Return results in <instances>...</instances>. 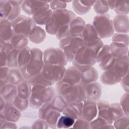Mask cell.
I'll list each match as a JSON object with an SVG mask.
<instances>
[{
	"label": "cell",
	"mask_w": 129,
	"mask_h": 129,
	"mask_svg": "<svg viewBox=\"0 0 129 129\" xmlns=\"http://www.w3.org/2000/svg\"><path fill=\"white\" fill-rule=\"evenodd\" d=\"M20 50L13 49L7 54V66L10 69L18 68V56Z\"/></svg>",
	"instance_id": "obj_35"
},
{
	"label": "cell",
	"mask_w": 129,
	"mask_h": 129,
	"mask_svg": "<svg viewBox=\"0 0 129 129\" xmlns=\"http://www.w3.org/2000/svg\"><path fill=\"white\" fill-rule=\"evenodd\" d=\"M91 128H114L112 124L108 123L105 119L96 117L90 122Z\"/></svg>",
	"instance_id": "obj_38"
},
{
	"label": "cell",
	"mask_w": 129,
	"mask_h": 129,
	"mask_svg": "<svg viewBox=\"0 0 129 129\" xmlns=\"http://www.w3.org/2000/svg\"><path fill=\"white\" fill-rule=\"evenodd\" d=\"M81 72L73 66L66 69L62 81L70 85L79 84L81 81Z\"/></svg>",
	"instance_id": "obj_16"
},
{
	"label": "cell",
	"mask_w": 129,
	"mask_h": 129,
	"mask_svg": "<svg viewBox=\"0 0 129 129\" xmlns=\"http://www.w3.org/2000/svg\"><path fill=\"white\" fill-rule=\"evenodd\" d=\"M51 103L53 107L60 113L62 112L67 105L68 104L63 97L59 94L55 95L51 101Z\"/></svg>",
	"instance_id": "obj_40"
},
{
	"label": "cell",
	"mask_w": 129,
	"mask_h": 129,
	"mask_svg": "<svg viewBox=\"0 0 129 129\" xmlns=\"http://www.w3.org/2000/svg\"><path fill=\"white\" fill-rule=\"evenodd\" d=\"M18 96L17 86L10 83H7L1 87V96L7 103H12Z\"/></svg>",
	"instance_id": "obj_19"
},
{
	"label": "cell",
	"mask_w": 129,
	"mask_h": 129,
	"mask_svg": "<svg viewBox=\"0 0 129 129\" xmlns=\"http://www.w3.org/2000/svg\"><path fill=\"white\" fill-rule=\"evenodd\" d=\"M112 41L114 42L121 43L128 46V35L125 33H117L112 35Z\"/></svg>",
	"instance_id": "obj_49"
},
{
	"label": "cell",
	"mask_w": 129,
	"mask_h": 129,
	"mask_svg": "<svg viewBox=\"0 0 129 129\" xmlns=\"http://www.w3.org/2000/svg\"><path fill=\"white\" fill-rule=\"evenodd\" d=\"M66 68L61 66L49 63H44L41 74L48 80L56 83L62 80Z\"/></svg>",
	"instance_id": "obj_10"
},
{
	"label": "cell",
	"mask_w": 129,
	"mask_h": 129,
	"mask_svg": "<svg viewBox=\"0 0 129 129\" xmlns=\"http://www.w3.org/2000/svg\"><path fill=\"white\" fill-rule=\"evenodd\" d=\"M24 80L25 78L19 68L10 69L8 76L6 79L7 83L16 86Z\"/></svg>",
	"instance_id": "obj_26"
},
{
	"label": "cell",
	"mask_w": 129,
	"mask_h": 129,
	"mask_svg": "<svg viewBox=\"0 0 129 129\" xmlns=\"http://www.w3.org/2000/svg\"><path fill=\"white\" fill-rule=\"evenodd\" d=\"M113 21L114 30L119 33H127L128 32V17L125 15L115 16Z\"/></svg>",
	"instance_id": "obj_18"
},
{
	"label": "cell",
	"mask_w": 129,
	"mask_h": 129,
	"mask_svg": "<svg viewBox=\"0 0 129 129\" xmlns=\"http://www.w3.org/2000/svg\"><path fill=\"white\" fill-rule=\"evenodd\" d=\"M113 123L114 128H128V116L124 115L123 116L114 121Z\"/></svg>",
	"instance_id": "obj_47"
},
{
	"label": "cell",
	"mask_w": 129,
	"mask_h": 129,
	"mask_svg": "<svg viewBox=\"0 0 129 129\" xmlns=\"http://www.w3.org/2000/svg\"><path fill=\"white\" fill-rule=\"evenodd\" d=\"M7 102L6 100L2 97L1 96V102H0V105H1V111H3V109H4L5 107L6 106L7 104Z\"/></svg>",
	"instance_id": "obj_57"
},
{
	"label": "cell",
	"mask_w": 129,
	"mask_h": 129,
	"mask_svg": "<svg viewBox=\"0 0 129 129\" xmlns=\"http://www.w3.org/2000/svg\"><path fill=\"white\" fill-rule=\"evenodd\" d=\"M111 54L115 57H119L128 54V46L121 43L112 42L110 45Z\"/></svg>",
	"instance_id": "obj_25"
},
{
	"label": "cell",
	"mask_w": 129,
	"mask_h": 129,
	"mask_svg": "<svg viewBox=\"0 0 129 129\" xmlns=\"http://www.w3.org/2000/svg\"><path fill=\"white\" fill-rule=\"evenodd\" d=\"M31 48L27 46L19 51L18 56V68L20 69L28 63L31 56Z\"/></svg>",
	"instance_id": "obj_33"
},
{
	"label": "cell",
	"mask_w": 129,
	"mask_h": 129,
	"mask_svg": "<svg viewBox=\"0 0 129 129\" xmlns=\"http://www.w3.org/2000/svg\"><path fill=\"white\" fill-rule=\"evenodd\" d=\"M121 78L112 70L104 71L100 77L101 82L106 85H115L120 82Z\"/></svg>",
	"instance_id": "obj_23"
},
{
	"label": "cell",
	"mask_w": 129,
	"mask_h": 129,
	"mask_svg": "<svg viewBox=\"0 0 129 129\" xmlns=\"http://www.w3.org/2000/svg\"><path fill=\"white\" fill-rule=\"evenodd\" d=\"M0 25L1 40L5 42H10L12 36L14 33L12 22L7 19H1Z\"/></svg>",
	"instance_id": "obj_17"
},
{
	"label": "cell",
	"mask_w": 129,
	"mask_h": 129,
	"mask_svg": "<svg viewBox=\"0 0 129 129\" xmlns=\"http://www.w3.org/2000/svg\"><path fill=\"white\" fill-rule=\"evenodd\" d=\"M116 58L110 53L103 58L98 63L100 68L103 70L106 71L110 69L113 66Z\"/></svg>",
	"instance_id": "obj_39"
},
{
	"label": "cell",
	"mask_w": 129,
	"mask_h": 129,
	"mask_svg": "<svg viewBox=\"0 0 129 129\" xmlns=\"http://www.w3.org/2000/svg\"><path fill=\"white\" fill-rule=\"evenodd\" d=\"M98 78V73L97 70L91 67L87 70L81 72V78L80 84L85 86L89 83L96 82Z\"/></svg>",
	"instance_id": "obj_22"
},
{
	"label": "cell",
	"mask_w": 129,
	"mask_h": 129,
	"mask_svg": "<svg viewBox=\"0 0 129 129\" xmlns=\"http://www.w3.org/2000/svg\"><path fill=\"white\" fill-rule=\"evenodd\" d=\"M86 94V100L98 101L102 94V87L101 85L94 82L84 86Z\"/></svg>",
	"instance_id": "obj_15"
},
{
	"label": "cell",
	"mask_w": 129,
	"mask_h": 129,
	"mask_svg": "<svg viewBox=\"0 0 129 129\" xmlns=\"http://www.w3.org/2000/svg\"><path fill=\"white\" fill-rule=\"evenodd\" d=\"M98 33L92 24H86L82 34L83 42L90 41L99 38Z\"/></svg>",
	"instance_id": "obj_28"
},
{
	"label": "cell",
	"mask_w": 129,
	"mask_h": 129,
	"mask_svg": "<svg viewBox=\"0 0 129 129\" xmlns=\"http://www.w3.org/2000/svg\"><path fill=\"white\" fill-rule=\"evenodd\" d=\"M31 128L47 129L49 128L47 123L43 120L39 118L35 120L31 125Z\"/></svg>",
	"instance_id": "obj_51"
},
{
	"label": "cell",
	"mask_w": 129,
	"mask_h": 129,
	"mask_svg": "<svg viewBox=\"0 0 129 129\" xmlns=\"http://www.w3.org/2000/svg\"><path fill=\"white\" fill-rule=\"evenodd\" d=\"M44 63L57 64L64 67L67 60L62 50L59 48L51 47L46 49L43 52Z\"/></svg>",
	"instance_id": "obj_9"
},
{
	"label": "cell",
	"mask_w": 129,
	"mask_h": 129,
	"mask_svg": "<svg viewBox=\"0 0 129 129\" xmlns=\"http://www.w3.org/2000/svg\"><path fill=\"white\" fill-rule=\"evenodd\" d=\"M12 9L9 1H1V19H7Z\"/></svg>",
	"instance_id": "obj_42"
},
{
	"label": "cell",
	"mask_w": 129,
	"mask_h": 129,
	"mask_svg": "<svg viewBox=\"0 0 129 129\" xmlns=\"http://www.w3.org/2000/svg\"><path fill=\"white\" fill-rule=\"evenodd\" d=\"M46 33L40 27L36 26L28 37V39L31 42L39 44L42 42L45 39Z\"/></svg>",
	"instance_id": "obj_31"
},
{
	"label": "cell",
	"mask_w": 129,
	"mask_h": 129,
	"mask_svg": "<svg viewBox=\"0 0 129 129\" xmlns=\"http://www.w3.org/2000/svg\"><path fill=\"white\" fill-rule=\"evenodd\" d=\"M83 102H74L68 103L62 113L63 115L77 119L81 117Z\"/></svg>",
	"instance_id": "obj_20"
},
{
	"label": "cell",
	"mask_w": 129,
	"mask_h": 129,
	"mask_svg": "<svg viewBox=\"0 0 129 129\" xmlns=\"http://www.w3.org/2000/svg\"><path fill=\"white\" fill-rule=\"evenodd\" d=\"M97 101L86 100L83 102L81 117L90 122L97 116Z\"/></svg>",
	"instance_id": "obj_13"
},
{
	"label": "cell",
	"mask_w": 129,
	"mask_h": 129,
	"mask_svg": "<svg viewBox=\"0 0 129 129\" xmlns=\"http://www.w3.org/2000/svg\"><path fill=\"white\" fill-rule=\"evenodd\" d=\"M1 128H17L16 122L7 121L4 118L1 117L0 119Z\"/></svg>",
	"instance_id": "obj_53"
},
{
	"label": "cell",
	"mask_w": 129,
	"mask_h": 129,
	"mask_svg": "<svg viewBox=\"0 0 129 129\" xmlns=\"http://www.w3.org/2000/svg\"><path fill=\"white\" fill-rule=\"evenodd\" d=\"M75 121V119L67 115H60L58 118L56 128H72Z\"/></svg>",
	"instance_id": "obj_37"
},
{
	"label": "cell",
	"mask_w": 129,
	"mask_h": 129,
	"mask_svg": "<svg viewBox=\"0 0 129 129\" xmlns=\"http://www.w3.org/2000/svg\"><path fill=\"white\" fill-rule=\"evenodd\" d=\"M109 115L110 120L113 122L124 115L119 103H112L109 104Z\"/></svg>",
	"instance_id": "obj_34"
},
{
	"label": "cell",
	"mask_w": 129,
	"mask_h": 129,
	"mask_svg": "<svg viewBox=\"0 0 129 129\" xmlns=\"http://www.w3.org/2000/svg\"><path fill=\"white\" fill-rule=\"evenodd\" d=\"M1 67L7 66V53L3 50H0Z\"/></svg>",
	"instance_id": "obj_56"
},
{
	"label": "cell",
	"mask_w": 129,
	"mask_h": 129,
	"mask_svg": "<svg viewBox=\"0 0 129 129\" xmlns=\"http://www.w3.org/2000/svg\"><path fill=\"white\" fill-rule=\"evenodd\" d=\"M52 13V11L50 9H47L41 11L32 16V19L37 24L43 25H46L50 19Z\"/></svg>",
	"instance_id": "obj_30"
},
{
	"label": "cell",
	"mask_w": 129,
	"mask_h": 129,
	"mask_svg": "<svg viewBox=\"0 0 129 129\" xmlns=\"http://www.w3.org/2000/svg\"><path fill=\"white\" fill-rule=\"evenodd\" d=\"M10 42L15 49L21 50L27 46L29 43V39L23 35L14 33Z\"/></svg>",
	"instance_id": "obj_27"
},
{
	"label": "cell",
	"mask_w": 129,
	"mask_h": 129,
	"mask_svg": "<svg viewBox=\"0 0 129 129\" xmlns=\"http://www.w3.org/2000/svg\"><path fill=\"white\" fill-rule=\"evenodd\" d=\"M128 1H115L114 11L118 15H126L128 13Z\"/></svg>",
	"instance_id": "obj_41"
},
{
	"label": "cell",
	"mask_w": 129,
	"mask_h": 129,
	"mask_svg": "<svg viewBox=\"0 0 129 129\" xmlns=\"http://www.w3.org/2000/svg\"><path fill=\"white\" fill-rule=\"evenodd\" d=\"M31 59L28 64L20 69V70L26 80L40 73L44 65L43 53L38 48H31Z\"/></svg>",
	"instance_id": "obj_4"
},
{
	"label": "cell",
	"mask_w": 129,
	"mask_h": 129,
	"mask_svg": "<svg viewBox=\"0 0 129 129\" xmlns=\"http://www.w3.org/2000/svg\"><path fill=\"white\" fill-rule=\"evenodd\" d=\"M27 80L32 86H52L55 84L46 79L41 73Z\"/></svg>",
	"instance_id": "obj_32"
},
{
	"label": "cell",
	"mask_w": 129,
	"mask_h": 129,
	"mask_svg": "<svg viewBox=\"0 0 129 129\" xmlns=\"http://www.w3.org/2000/svg\"><path fill=\"white\" fill-rule=\"evenodd\" d=\"M12 5V11L7 18L9 21L13 22L20 16L21 6L23 1H9Z\"/></svg>",
	"instance_id": "obj_36"
},
{
	"label": "cell",
	"mask_w": 129,
	"mask_h": 129,
	"mask_svg": "<svg viewBox=\"0 0 129 129\" xmlns=\"http://www.w3.org/2000/svg\"><path fill=\"white\" fill-rule=\"evenodd\" d=\"M60 116V112L53 107L51 102L44 103L39 108V118L44 120L49 128H56V123Z\"/></svg>",
	"instance_id": "obj_7"
},
{
	"label": "cell",
	"mask_w": 129,
	"mask_h": 129,
	"mask_svg": "<svg viewBox=\"0 0 129 129\" xmlns=\"http://www.w3.org/2000/svg\"><path fill=\"white\" fill-rule=\"evenodd\" d=\"M55 89L57 94L61 95L68 103L86 100L85 87L80 84L70 85L60 80L56 83Z\"/></svg>",
	"instance_id": "obj_1"
},
{
	"label": "cell",
	"mask_w": 129,
	"mask_h": 129,
	"mask_svg": "<svg viewBox=\"0 0 129 129\" xmlns=\"http://www.w3.org/2000/svg\"><path fill=\"white\" fill-rule=\"evenodd\" d=\"M85 25V22L83 18L76 17L70 23V36L72 37H82V32Z\"/></svg>",
	"instance_id": "obj_21"
},
{
	"label": "cell",
	"mask_w": 129,
	"mask_h": 129,
	"mask_svg": "<svg viewBox=\"0 0 129 129\" xmlns=\"http://www.w3.org/2000/svg\"><path fill=\"white\" fill-rule=\"evenodd\" d=\"M109 104L110 103L106 101L98 100L97 101V116L105 119L109 124H113V122L110 120L109 115Z\"/></svg>",
	"instance_id": "obj_24"
},
{
	"label": "cell",
	"mask_w": 129,
	"mask_h": 129,
	"mask_svg": "<svg viewBox=\"0 0 129 129\" xmlns=\"http://www.w3.org/2000/svg\"><path fill=\"white\" fill-rule=\"evenodd\" d=\"M128 54L116 58L112 67L110 69L119 77L122 78L128 73Z\"/></svg>",
	"instance_id": "obj_14"
},
{
	"label": "cell",
	"mask_w": 129,
	"mask_h": 129,
	"mask_svg": "<svg viewBox=\"0 0 129 129\" xmlns=\"http://www.w3.org/2000/svg\"><path fill=\"white\" fill-rule=\"evenodd\" d=\"M56 91L52 86H32L29 98V106L39 109L45 103L51 102L56 95Z\"/></svg>",
	"instance_id": "obj_2"
},
{
	"label": "cell",
	"mask_w": 129,
	"mask_h": 129,
	"mask_svg": "<svg viewBox=\"0 0 129 129\" xmlns=\"http://www.w3.org/2000/svg\"><path fill=\"white\" fill-rule=\"evenodd\" d=\"M72 128H81V129H90L91 128L90 123L89 121L84 119L82 117H80L75 120V123Z\"/></svg>",
	"instance_id": "obj_48"
},
{
	"label": "cell",
	"mask_w": 129,
	"mask_h": 129,
	"mask_svg": "<svg viewBox=\"0 0 129 129\" xmlns=\"http://www.w3.org/2000/svg\"><path fill=\"white\" fill-rule=\"evenodd\" d=\"M84 46L82 37H72L68 45L61 48L68 61H73L77 51Z\"/></svg>",
	"instance_id": "obj_11"
},
{
	"label": "cell",
	"mask_w": 129,
	"mask_h": 129,
	"mask_svg": "<svg viewBox=\"0 0 129 129\" xmlns=\"http://www.w3.org/2000/svg\"><path fill=\"white\" fill-rule=\"evenodd\" d=\"M75 17L76 15L70 10L62 9L53 11L50 19L45 25V30L51 35H55L62 25L70 23Z\"/></svg>",
	"instance_id": "obj_3"
},
{
	"label": "cell",
	"mask_w": 129,
	"mask_h": 129,
	"mask_svg": "<svg viewBox=\"0 0 129 129\" xmlns=\"http://www.w3.org/2000/svg\"><path fill=\"white\" fill-rule=\"evenodd\" d=\"M12 103L21 112L26 110L29 106L28 99L22 98L18 96L16 97Z\"/></svg>",
	"instance_id": "obj_44"
},
{
	"label": "cell",
	"mask_w": 129,
	"mask_h": 129,
	"mask_svg": "<svg viewBox=\"0 0 129 129\" xmlns=\"http://www.w3.org/2000/svg\"><path fill=\"white\" fill-rule=\"evenodd\" d=\"M96 55L92 49L83 46L75 54L73 65L81 72L85 71L96 63Z\"/></svg>",
	"instance_id": "obj_5"
},
{
	"label": "cell",
	"mask_w": 129,
	"mask_h": 129,
	"mask_svg": "<svg viewBox=\"0 0 129 129\" xmlns=\"http://www.w3.org/2000/svg\"><path fill=\"white\" fill-rule=\"evenodd\" d=\"M128 100V92H126L122 96L119 103L124 115L126 116H129Z\"/></svg>",
	"instance_id": "obj_50"
},
{
	"label": "cell",
	"mask_w": 129,
	"mask_h": 129,
	"mask_svg": "<svg viewBox=\"0 0 129 129\" xmlns=\"http://www.w3.org/2000/svg\"><path fill=\"white\" fill-rule=\"evenodd\" d=\"M49 4L50 9L53 11L57 10L66 9L67 4L64 2L61 1H51Z\"/></svg>",
	"instance_id": "obj_52"
},
{
	"label": "cell",
	"mask_w": 129,
	"mask_h": 129,
	"mask_svg": "<svg viewBox=\"0 0 129 129\" xmlns=\"http://www.w3.org/2000/svg\"><path fill=\"white\" fill-rule=\"evenodd\" d=\"M15 33L23 35L28 38L34 28L36 23L32 18L25 15H20L12 22Z\"/></svg>",
	"instance_id": "obj_8"
},
{
	"label": "cell",
	"mask_w": 129,
	"mask_h": 129,
	"mask_svg": "<svg viewBox=\"0 0 129 129\" xmlns=\"http://www.w3.org/2000/svg\"><path fill=\"white\" fill-rule=\"evenodd\" d=\"M72 6L74 10L79 15H84L91 9V7H87L83 4L81 1H73Z\"/></svg>",
	"instance_id": "obj_45"
},
{
	"label": "cell",
	"mask_w": 129,
	"mask_h": 129,
	"mask_svg": "<svg viewBox=\"0 0 129 129\" xmlns=\"http://www.w3.org/2000/svg\"><path fill=\"white\" fill-rule=\"evenodd\" d=\"M71 23V22H70ZM70 23H68L62 25L58 29L55 36L59 40L70 36Z\"/></svg>",
	"instance_id": "obj_43"
},
{
	"label": "cell",
	"mask_w": 129,
	"mask_h": 129,
	"mask_svg": "<svg viewBox=\"0 0 129 129\" xmlns=\"http://www.w3.org/2000/svg\"><path fill=\"white\" fill-rule=\"evenodd\" d=\"M123 90L126 92H128V74L122 77L120 82Z\"/></svg>",
	"instance_id": "obj_55"
},
{
	"label": "cell",
	"mask_w": 129,
	"mask_h": 129,
	"mask_svg": "<svg viewBox=\"0 0 129 129\" xmlns=\"http://www.w3.org/2000/svg\"><path fill=\"white\" fill-rule=\"evenodd\" d=\"M10 68L8 66L2 67L1 68L0 70V77L1 80H6Z\"/></svg>",
	"instance_id": "obj_54"
},
{
	"label": "cell",
	"mask_w": 129,
	"mask_h": 129,
	"mask_svg": "<svg viewBox=\"0 0 129 129\" xmlns=\"http://www.w3.org/2000/svg\"><path fill=\"white\" fill-rule=\"evenodd\" d=\"M100 38L112 36L114 32L113 21L108 14L98 15L93 20V24Z\"/></svg>",
	"instance_id": "obj_6"
},
{
	"label": "cell",
	"mask_w": 129,
	"mask_h": 129,
	"mask_svg": "<svg viewBox=\"0 0 129 129\" xmlns=\"http://www.w3.org/2000/svg\"><path fill=\"white\" fill-rule=\"evenodd\" d=\"M94 5V11L99 15L105 14L109 10L107 1H96Z\"/></svg>",
	"instance_id": "obj_46"
},
{
	"label": "cell",
	"mask_w": 129,
	"mask_h": 129,
	"mask_svg": "<svg viewBox=\"0 0 129 129\" xmlns=\"http://www.w3.org/2000/svg\"><path fill=\"white\" fill-rule=\"evenodd\" d=\"M17 87L18 96L23 99H29L31 95L32 86L29 83L28 80L25 79L21 83L17 85Z\"/></svg>",
	"instance_id": "obj_29"
},
{
	"label": "cell",
	"mask_w": 129,
	"mask_h": 129,
	"mask_svg": "<svg viewBox=\"0 0 129 129\" xmlns=\"http://www.w3.org/2000/svg\"><path fill=\"white\" fill-rule=\"evenodd\" d=\"M21 117L20 111L12 103H7L3 111H1V117L7 121L14 122H17Z\"/></svg>",
	"instance_id": "obj_12"
}]
</instances>
